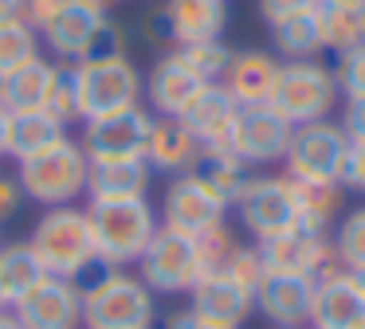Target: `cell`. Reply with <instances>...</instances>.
Here are the masks:
<instances>
[{
    "instance_id": "7a4b0ae2",
    "label": "cell",
    "mask_w": 365,
    "mask_h": 329,
    "mask_svg": "<svg viewBox=\"0 0 365 329\" xmlns=\"http://www.w3.org/2000/svg\"><path fill=\"white\" fill-rule=\"evenodd\" d=\"M28 247L43 263V271L56 278H79L83 271L98 263L95 251V231H91V216L79 204H59V208H43L36 216L32 231H28Z\"/></svg>"
},
{
    "instance_id": "f1b7e54d",
    "label": "cell",
    "mask_w": 365,
    "mask_h": 329,
    "mask_svg": "<svg viewBox=\"0 0 365 329\" xmlns=\"http://www.w3.org/2000/svg\"><path fill=\"white\" fill-rule=\"evenodd\" d=\"M192 177L200 180V184H208L216 196H220L224 204H236V196L244 192V184L252 180V172H247V164L240 161L232 149H200V157L192 161Z\"/></svg>"
},
{
    "instance_id": "83f0119b",
    "label": "cell",
    "mask_w": 365,
    "mask_h": 329,
    "mask_svg": "<svg viewBox=\"0 0 365 329\" xmlns=\"http://www.w3.org/2000/svg\"><path fill=\"white\" fill-rule=\"evenodd\" d=\"M48 278L36 251L24 243H0V310H12L36 282Z\"/></svg>"
},
{
    "instance_id": "74e56055",
    "label": "cell",
    "mask_w": 365,
    "mask_h": 329,
    "mask_svg": "<svg viewBox=\"0 0 365 329\" xmlns=\"http://www.w3.org/2000/svg\"><path fill=\"white\" fill-rule=\"evenodd\" d=\"M334 83H338L341 98H365V43L338 55V63H334Z\"/></svg>"
},
{
    "instance_id": "7bdbcfd3",
    "label": "cell",
    "mask_w": 365,
    "mask_h": 329,
    "mask_svg": "<svg viewBox=\"0 0 365 329\" xmlns=\"http://www.w3.org/2000/svg\"><path fill=\"white\" fill-rule=\"evenodd\" d=\"M318 8V0H259V16L263 20H283V16H291V12H314Z\"/></svg>"
},
{
    "instance_id": "f6af8a7d",
    "label": "cell",
    "mask_w": 365,
    "mask_h": 329,
    "mask_svg": "<svg viewBox=\"0 0 365 329\" xmlns=\"http://www.w3.org/2000/svg\"><path fill=\"white\" fill-rule=\"evenodd\" d=\"M165 329H228V325H212V321L197 318V313H192V310H185V313H173Z\"/></svg>"
},
{
    "instance_id": "9c48e42d",
    "label": "cell",
    "mask_w": 365,
    "mask_h": 329,
    "mask_svg": "<svg viewBox=\"0 0 365 329\" xmlns=\"http://www.w3.org/2000/svg\"><path fill=\"white\" fill-rule=\"evenodd\" d=\"M79 67V94H83V122L126 110L142 102V70L134 59H106V63H75Z\"/></svg>"
},
{
    "instance_id": "e575fe53",
    "label": "cell",
    "mask_w": 365,
    "mask_h": 329,
    "mask_svg": "<svg viewBox=\"0 0 365 329\" xmlns=\"http://www.w3.org/2000/svg\"><path fill=\"white\" fill-rule=\"evenodd\" d=\"M36 55H40V31L28 28L24 20L0 24V78L9 75V70L24 67Z\"/></svg>"
},
{
    "instance_id": "5bb4252c",
    "label": "cell",
    "mask_w": 365,
    "mask_h": 329,
    "mask_svg": "<svg viewBox=\"0 0 365 329\" xmlns=\"http://www.w3.org/2000/svg\"><path fill=\"white\" fill-rule=\"evenodd\" d=\"M263 255V266L271 274H302V278H318L322 271L334 266V243L322 231H307V227H287V231L271 235V239L255 243Z\"/></svg>"
},
{
    "instance_id": "f5cc1de1",
    "label": "cell",
    "mask_w": 365,
    "mask_h": 329,
    "mask_svg": "<svg viewBox=\"0 0 365 329\" xmlns=\"http://www.w3.org/2000/svg\"><path fill=\"white\" fill-rule=\"evenodd\" d=\"M0 94H4V78H0Z\"/></svg>"
},
{
    "instance_id": "30bf717a",
    "label": "cell",
    "mask_w": 365,
    "mask_h": 329,
    "mask_svg": "<svg viewBox=\"0 0 365 329\" xmlns=\"http://www.w3.org/2000/svg\"><path fill=\"white\" fill-rule=\"evenodd\" d=\"M236 212H240L244 231L255 235V243L294 227L299 224V212H294L291 177L287 172L283 177H252L244 184V192L236 196Z\"/></svg>"
},
{
    "instance_id": "d6986e66",
    "label": "cell",
    "mask_w": 365,
    "mask_h": 329,
    "mask_svg": "<svg viewBox=\"0 0 365 329\" xmlns=\"http://www.w3.org/2000/svg\"><path fill=\"white\" fill-rule=\"evenodd\" d=\"M200 86L205 83L197 78V70H192L177 51H169V55H161V59L150 67L142 94H145V102H150L153 118H181L185 106L197 98Z\"/></svg>"
},
{
    "instance_id": "2e32d148",
    "label": "cell",
    "mask_w": 365,
    "mask_h": 329,
    "mask_svg": "<svg viewBox=\"0 0 365 329\" xmlns=\"http://www.w3.org/2000/svg\"><path fill=\"white\" fill-rule=\"evenodd\" d=\"M12 313L20 318L24 329H79L83 325V294L71 278H56L48 274L43 282H36Z\"/></svg>"
},
{
    "instance_id": "6da1fadb",
    "label": "cell",
    "mask_w": 365,
    "mask_h": 329,
    "mask_svg": "<svg viewBox=\"0 0 365 329\" xmlns=\"http://www.w3.org/2000/svg\"><path fill=\"white\" fill-rule=\"evenodd\" d=\"M75 286L83 294V329H153V290L138 274L98 258L75 278Z\"/></svg>"
},
{
    "instance_id": "7dc6e473",
    "label": "cell",
    "mask_w": 365,
    "mask_h": 329,
    "mask_svg": "<svg viewBox=\"0 0 365 329\" xmlns=\"http://www.w3.org/2000/svg\"><path fill=\"white\" fill-rule=\"evenodd\" d=\"M0 329H24V325H20V318L12 310H0Z\"/></svg>"
},
{
    "instance_id": "f35d334b",
    "label": "cell",
    "mask_w": 365,
    "mask_h": 329,
    "mask_svg": "<svg viewBox=\"0 0 365 329\" xmlns=\"http://www.w3.org/2000/svg\"><path fill=\"white\" fill-rule=\"evenodd\" d=\"M224 274H228V278H236L244 290H252V294H255V286H259V282H263V274H267V266H263L259 247H255V243H252V247H244V243H240L236 258L228 263V271H224Z\"/></svg>"
},
{
    "instance_id": "c3c4849f",
    "label": "cell",
    "mask_w": 365,
    "mask_h": 329,
    "mask_svg": "<svg viewBox=\"0 0 365 329\" xmlns=\"http://www.w3.org/2000/svg\"><path fill=\"white\" fill-rule=\"evenodd\" d=\"M4 137H9V110L0 106V161H4Z\"/></svg>"
},
{
    "instance_id": "5b68a950",
    "label": "cell",
    "mask_w": 365,
    "mask_h": 329,
    "mask_svg": "<svg viewBox=\"0 0 365 329\" xmlns=\"http://www.w3.org/2000/svg\"><path fill=\"white\" fill-rule=\"evenodd\" d=\"M338 98L341 94H338V83H334L330 67H322L314 59H294V63H283V75H279L271 106L291 125H307V122L330 118Z\"/></svg>"
},
{
    "instance_id": "bcb514c9",
    "label": "cell",
    "mask_w": 365,
    "mask_h": 329,
    "mask_svg": "<svg viewBox=\"0 0 365 329\" xmlns=\"http://www.w3.org/2000/svg\"><path fill=\"white\" fill-rule=\"evenodd\" d=\"M24 20V0H0V24Z\"/></svg>"
},
{
    "instance_id": "484cf974",
    "label": "cell",
    "mask_w": 365,
    "mask_h": 329,
    "mask_svg": "<svg viewBox=\"0 0 365 329\" xmlns=\"http://www.w3.org/2000/svg\"><path fill=\"white\" fill-rule=\"evenodd\" d=\"M294 188V212H299V227L307 231H334V219L341 216V180H299L291 177Z\"/></svg>"
},
{
    "instance_id": "9a60e30c",
    "label": "cell",
    "mask_w": 365,
    "mask_h": 329,
    "mask_svg": "<svg viewBox=\"0 0 365 329\" xmlns=\"http://www.w3.org/2000/svg\"><path fill=\"white\" fill-rule=\"evenodd\" d=\"M294 125L275 106H252L240 110L236 130H232V153L252 169V164H275L291 149Z\"/></svg>"
},
{
    "instance_id": "db71d44e",
    "label": "cell",
    "mask_w": 365,
    "mask_h": 329,
    "mask_svg": "<svg viewBox=\"0 0 365 329\" xmlns=\"http://www.w3.org/2000/svg\"><path fill=\"white\" fill-rule=\"evenodd\" d=\"M361 329H365V325H361Z\"/></svg>"
},
{
    "instance_id": "3957f363",
    "label": "cell",
    "mask_w": 365,
    "mask_h": 329,
    "mask_svg": "<svg viewBox=\"0 0 365 329\" xmlns=\"http://www.w3.org/2000/svg\"><path fill=\"white\" fill-rule=\"evenodd\" d=\"M91 231H95V251L106 266H138L145 255L150 239L158 235L161 219L145 196H130V200H87Z\"/></svg>"
},
{
    "instance_id": "e0dca14e",
    "label": "cell",
    "mask_w": 365,
    "mask_h": 329,
    "mask_svg": "<svg viewBox=\"0 0 365 329\" xmlns=\"http://www.w3.org/2000/svg\"><path fill=\"white\" fill-rule=\"evenodd\" d=\"M310 306H314V278L302 274H263L255 286V310L275 329H302L310 325Z\"/></svg>"
},
{
    "instance_id": "7402d4cb",
    "label": "cell",
    "mask_w": 365,
    "mask_h": 329,
    "mask_svg": "<svg viewBox=\"0 0 365 329\" xmlns=\"http://www.w3.org/2000/svg\"><path fill=\"white\" fill-rule=\"evenodd\" d=\"M200 157V141L181 118H153L150 141H145V164L153 172H181L192 169V161Z\"/></svg>"
},
{
    "instance_id": "8fae6325",
    "label": "cell",
    "mask_w": 365,
    "mask_h": 329,
    "mask_svg": "<svg viewBox=\"0 0 365 329\" xmlns=\"http://www.w3.org/2000/svg\"><path fill=\"white\" fill-rule=\"evenodd\" d=\"M224 212H228V204H224L212 188L200 184L192 172H181V177H173L165 184V196H161V216L158 219H161V227H169V231L197 239L200 231L224 224Z\"/></svg>"
},
{
    "instance_id": "cb8c5ba5",
    "label": "cell",
    "mask_w": 365,
    "mask_h": 329,
    "mask_svg": "<svg viewBox=\"0 0 365 329\" xmlns=\"http://www.w3.org/2000/svg\"><path fill=\"white\" fill-rule=\"evenodd\" d=\"M59 141H67V125L56 122L48 110H16L9 114V137H4V157H12L16 164L32 161V157L56 149Z\"/></svg>"
},
{
    "instance_id": "681fc988",
    "label": "cell",
    "mask_w": 365,
    "mask_h": 329,
    "mask_svg": "<svg viewBox=\"0 0 365 329\" xmlns=\"http://www.w3.org/2000/svg\"><path fill=\"white\" fill-rule=\"evenodd\" d=\"M87 4H91V8H98V12H106V16H110V8L118 4V0H87Z\"/></svg>"
},
{
    "instance_id": "d6a6232c",
    "label": "cell",
    "mask_w": 365,
    "mask_h": 329,
    "mask_svg": "<svg viewBox=\"0 0 365 329\" xmlns=\"http://www.w3.org/2000/svg\"><path fill=\"white\" fill-rule=\"evenodd\" d=\"M56 122L63 125H75L83 122V94H79V67L75 63H56V78H51V90H48V102H43Z\"/></svg>"
},
{
    "instance_id": "277c9868",
    "label": "cell",
    "mask_w": 365,
    "mask_h": 329,
    "mask_svg": "<svg viewBox=\"0 0 365 329\" xmlns=\"http://www.w3.org/2000/svg\"><path fill=\"white\" fill-rule=\"evenodd\" d=\"M87 172H91V161L83 153V145L67 137L48 153L16 164V184L24 192V200H36L43 208H59V204H75L79 196H87Z\"/></svg>"
},
{
    "instance_id": "4316f807",
    "label": "cell",
    "mask_w": 365,
    "mask_h": 329,
    "mask_svg": "<svg viewBox=\"0 0 365 329\" xmlns=\"http://www.w3.org/2000/svg\"><path fill=\"white\" fill-rule=\"evenodd\" d=\"M51 78H56V63L36 55L28 59L24 67L9 70L4 75V94H0V106L16 114V110H43L48 102V90H51Z\"/></svg>"
},
{
    "instance_id": "f907efd6",
    "label": "cell",
    "mask_w": 365,
    "mask_h": 329,
    "mask_svg": "<svg viewBox=\"0 0 365 329\" xmlns=\"http://www.w3.org/2000/svg\"><path fill=\"white\" fill-rule=\"evenodd\" d=\"M334 4H365V0H334Z\"/></svg>"
},
{
    "instance_id": "60d3db41",
    "label": "cell",
    "mask_w": 365,
    "mask_h": 329,
    "mask_svg": "<svg viewBox=\"0 0 365 329\" xmlns=\"http://www.w3.org/2000/svg\"><path fill=\"white\" fill-rule=\"evenodd\" d=\"M63 4L67 0H24V24L36 31H43L59 12H63Z\"/></svg>"
},
{
    "instance_id": "836d02e7",
    "label": "cell",
    "mask_w": 365,
    "mask_h": 329,
    "mask_svg": "<svg viewBox=\"0 0 365 329\" xmlns=\"http://www.w3.org/2000/svg\"><path fill=\"white\" fill-rule=\"evenodd\" d=\"M192 243H197V258H200V278H205V274H224L228 263L236 258V251H240V239L228 224L208 227V231H200Z\"/></svg>"
},
{
    "instance_id": "52a82bcc",
    "label": "cell",
    "mask_w": 365,
    "mask_h": 329,
    "mask_svg": "<svg viewBox=\"0 0 365 329\" xmlns=\"http://www.w3.org/2000/svg\"><path fill=\"white\" fill-rule=\"evenodd\" d=\"M153 130V114L138 102V106L114 110L103 118H87L83 122V153L87 161H122V157H145V141Z\"/></svg>"
},
{
    "instance_id": "b9f144b4",
    "label": "cell",
    "mask_w": 365,
    "mask_h": 329,
    "mask_svg": "<svg viewBox=\"0 0 365 329\" xmlns=\"http://www.w3.org/2000/svg\"><path fill=\"white\" fill-rule=\"evenodd\" d=\"M338 125L349 141H365V98H346Z\"/></svg>"
},
{
    "instance_id": "44dd1931",
    "label": "cell",
    "mask_w": 365,
    "mask_h": 329,
    "mask_svg": "<svg viewBox=\"0 0 365 329\" xmlns=\"http://www.w3.org/2000/svg\"><path fill=\"white\" fill-rule=\"evenodd\" d=\"M189 310L197 313V318L212 321V325L240 329L255 313V294L244 290L236 278H228V274H205V278L189 290Z\"/></svg>"
},
{
    "instance_id": "d590c367",
    "label": "cell",
    "mask_w": 365,
    "mask_h": 329,
    "mask_svg": "<svg viewBox=\"0 0 365 329\" xmlns=\"http://www.w3.org/2000/svg\"><path fill=\"white\" fill-rule=\"evenodd\" d=\"M177 55H181L185 63H189L192 70H197L200 83H220L224 70H228L232 63V47L224 43V39H208V43H189V47H173Z\"/></svg>"
},
{
    "instance_id": "816d5d0a",
    "label": "cell",
    "mask_w": 365,
    "mask_h": 329,
    "mask_svg": "<svg viewBox=\"0 0 365 329\" xmlns=\"http://www.w3.org/2000/svg\"><path fill=\"white\" fill-rule=\"evenodd\" d=\"M0 243H4V224H0Z\"/></svg>"
},
{
    "instance_id": "f546056e",
    "label": "cell",
    "mask_w": 365,
    "mask_h": 329,
    "mask_svg": "<svg viewBox=\"0 0 365 329\" xmlns=\"http://www.w3.org/2000/svg\"><path fill=\"white\" fill-rule=\"evenodd\" d=\"M318 36H322V51H349V47L365 43V4H334V0H318Z\"/></svg>"
},
{
    "instance_id": "d4e9b609",
    "label": "cell",
    "mask_w": 365,
    "mask_h": 329,
    "mask_svg": "<svg viewBox=\"0 0 365 329\" xmlns=\"http://www.w3.org/2000/svg\"><path fill=\"white\" fill-rule=\"evenodd\" d=\"M153 169L145 157H122V161H91L87 200H130L150 192Z\"/></svg>"
},
{
    "instance_id": "ac0fdd59",
    "label": "cell",
    "mask_w": 365,
    "mask_h": 329,
    "mask_svg": "<svg viewBox=\"0 0 365 329\" xmlns=\"http://www.w3.org/2000/svg\"><path fill=\"white\" fill-rule=\"evenodd\" d=\"M279 75H283V59H279V55H271V51H236L220 83H224V90L236 98L240 110H252V106H271Z\"/></svg>"
},
{
    "instance_id": "1f68e13d",
    "label": "cell",
    "mask_w": 365,
    "mask_h": 329,
    "mask_svg": "<svg viewBox=\"0 0 365 329\" xmlns=\"http://www.w3.org/2000/svg\"><path fill=\"white\" fill-rule=\"evenodd\" d=\"M330 243H334V263L341 271H354L365 278V204L338 219V227L330 231Z\"/></svg>"
},
{
    "instance_id": "4dcf8cb0",
    "label": "cell",
    "mask_w": 365,
    "mask_h": 329,
    "mask_svg": "<svg viewBox=\"0 0 365 329\" xmlns=\"http://www.w3.org/2000/svg\"><path fill=\"white\" fill-rule=\"evenodd\" d=\"M271 47L283 55L287 63L294 59H314L322 51V36H318V16L314 12H291L283 20H271Z\"/></svg>"
},
{
    "instance_id": "ee69618b",
    "label": "cell",
    "mask_w": 365,
    "mask_h": 329,
    "mask_svg": "<svg viewBox=\"0 0 365 329\" xmlns=\"http://www.w3.org/2000/svg\"><path fill=\"white\" fill-rule=\"evenodd\" d=\"M20 204H24V192H20L16 177H9V172H0V224L16 216V212H20Z\"/></svg>"
},
{
    "instance_id": "ffe728a7",
    "label": "cell",
    "mask_w": 365,
    "mask_h": 329,
    "mask_svg": "<svg viewBox=\"0 0 365 329\" xmlns=\"http://www.w3.org/2000/svg\"><path fill=\"white\" fill-rule=\"evenodd\" d=\"M240 106L224 83H205L197 90V98L185 106L181 122L197 133L200 149H232V130H236Z\"/></svg>"
},
{
    "instance_id": "4fadbf2b",
    "label": "cell",
    "mask_w": 365,
    "mask_h": 329,
    "mask_svg": "<svg viewBox=\"0 0 365 329\" xmlns=\"http://www.w3.org/2000/svg\"><path fill=\"white\" fill-rule=\"evenodd\" d=\"M224 24H228L224 0H165L158 12H150V31L169 39L173 47L220 39Z\"/></svg>"
},
{
    "instance_id": "ba28073f",
    "label": "cell",
    "mask_w": 365,
    "mask_h": 329,
    "mask_svg": "<svg viewBox=\"0 0 365 329\" xmlns=\"http://www.w3.org/2000/svg\"><path fill=\"white\" fill-rule=\"evenodd\" d=\"M349 153V137L341 133L338 122L322 118V122L294 125L291 149H287V177L299 180H338L341 161Z\"/></svg>"
},
{
    "instance_id": "ab89813d",
    "label": "cell",
    "mask_w": 365,
    "mask_h": 329,
    "mask_svg": "<svg viewBox=\"0 0 365 329\" xmlns=\"http://www.w3.org/2000/svg\"><path fill=\"white\" fill-rule=\"evenodd\" d=\"M341 188L365 196V141H349V153L341 161Z\"/></svg>"
},
{
    "instance_id": "8992f818",
    "label": "cell",
    "mask_w": 365,
    "mask_h": 329,
    "mask_svg": "<svg viewBox=\"0 0 365 329\" xmlns=\"http://www.w3.org/2000/svg\"><path fill=\"white\" fill-rule=\"evenodd\" d=\"M138 278H142L153 294H189L200 282L197 243H192L189 235L158 227V235L150 239L145 255L138 258Z\"/></svg>"
},
{
    "instance_id": "603a6c76",
    "label": "cell",
    "mask_w": 365,
    "mask_h": 329,
    "mask_svg": "<svg viewBox=\"0 0 365 329\" xmlns=\"http://www.w3.org/2000/svg\"><path fill=\"white\" fill-rule=\"evenodd\" d=\"M103 20H106V12L91 8L87 0H67L63 12L40 31V43L51 47L63 63H79L83 51H87V43H91V36H95V28Z\"/></svg>"
},
{
    "instance_id": "7c38bea8",
    "label": "cell",
    "mask_w": 365,
    "mask_h": 329,
    "mask_svg": "<svg viewBox=\"0 0 365 329\" xmlns=\"http://www.w3.org/2000/svg\"><path fill=\"white\" fill-rule=\"evenodd\" d=\"M365 325V278L338 263L314 278L310 329H361Z\"/></svg>"
},
{
    "instance_id": "8d00e7d4",
    "label": "cell",
    "mask_w": 365,
    "mask_h": 329,
    "mask_svg": "<svg viewBox=\"0 0 365 329\" xmlns=\"http://www.w3.org/2000/svg\"><path fill=\"white\" fill-rule=\"evenodd\" d=\"M106 59H126V28L118 20H110V16L95 28L79 63H106Z\"/></svg>"
}]
</instances>
